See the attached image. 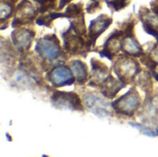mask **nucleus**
Listing matches in <instances>:
<instances>
[{"label": "nucleus", "mask_w": 158, "mask_h": 157, "mask_svg": "<svg viewBox=\"0 0 158 157\" xmlns=\"http://www.w3.org/2000/svg\"><path fill=\"white\" fill-rule=\"evenodd\" d=\"M114 110L120 115L132 117L141 105V97L135 88H131L126 94L111 104Z\"/></svg>", "instance_id": "nucleus-1"}, {"label": "nucleus", "mask_w": 158, "mask_h": 157, "mask_svg": "<svg viewBox=\"0 0 158 157\" xmlns=\"http://www.w3.org/2000/svg\"><path fill=\"white\" fill-rule=\"evenodd\" d=\"M114 70L119 81L127 84L131 82L135 76L141 71L139 63L129 56L119 57L114 64Z\"/></svg>", "instance_id": "nucleus-2"}, {"label": "nucleus", "mask_w": 158, "mask_h": 157, "mask_svg": "<svg viewBox=\"0 0 158 157\" xmlns=\"http://www.w3.org/2000/svg\"><path fill=\"white\" fill-rule=\"evenodd\" d=\"M35 50L39 56L44 60L54 61L60 56V45L55 34L44 36L36 43Z\"/></svg>", "instance_id": "nucleus-3"}, {"label": "nucleus", "mask_w": 158, "mask_h": 157, "mask_svg": "<svg viewBox=\"0 0 158 157\" xmlns=\"http://www.w3.org/2000/svg\"><path fill=\"white\" fill-rule=\"evenodd\" d=\"M52 104L58 109L82 111V105L80 97L75 93L55 92L51 97Z\"/></svg>", "instance_id": "nucleus-4"}, {"label": "nucleus", "mask_w": 158, "mask_h": 157, "mask_svg": "<svg viewBox=\"0 0 158 157\" xmlns=\"http://www.w3.org/2000/svg\"><path fill=\"white\" fill-rule=\"evenodd\" d=\"M73 72L64 65H60L53 68L48 74L49 81L54 87H63L74 83Z\"/></svg>", "instance_id": "nucleus-5"}, {"label": "nucleus", "mask_w": 158, "mask_h": 157, "mask_svg": "<svg viewBox=\"0 0 158 157\" xmlns=\"http://www.w3.org/2000/svg\"><path fill=\"white\" fill-rule=\"evenodd\" d=\"M83 101L86 107L96 116L107 117L110 115V111L108 110L109 105L98 95H95L93 93H89L88 94L84 95Z\"/></svg>", "instance_id": "nucleus-6"}, {"label": "nucleus", "mask_w": 158, "mask_h": 157, "mask_svg": "<svg viewBox=\"0 0 158 157\" xmlns=\"http://www.w3.org/2000/svg\"><path fill=\"white\" fill-rule=\"evenodd\" d=\"M112 23V19L106 16H100L96 19L93 20L89 27V43H87L89 48L91 45L94 44L96 39L108 28Z\"/></svg>", "instance_id": "nucleus-7"}, {"label": "nucleus", "mask_w": 158, "mask_h": 157, "mask_svg": "<svg viewBox=\"0 0 158 157\" xmlns=\"http://www.w3.org/2000/svg\"><path fill=\"white\" fill-rule=\"evenodd\" d=\"M91 64H92V76L89 85L93 87H96L100 84H103L110 74H108V68L99 60L93 58L91 60Z\"/></svg>", "instance_id": "nucleus-8"}, {"label": "nucleus", "mask_w": 158, "mask_h": 157, "mask_svg": "<svg viewBox=\"0 0 158 157\" xmlns=\"http://www.w3.org/2000/svg\"><path fill=\"white\" fill-rule=\"evenodd\" d=\"M34 32L29 29H18L12 32V41L17 49L19 51L28 50L31 47Z\"/></svg>", "instance_id": "nucleus-9"}, {"label": "nucleus", "mask_w": 158, "mask_h": 157, "mask_svg": "<svg viewBox=\"0 0 158 157\" xmlns=\"http://www.w3.org/2000/svg\"><path fill=\"white\" fill-rule=\"evenodd\" d=\"M124 86L125 83H123L121 81L115 80L111 75H109L106 81L102 84V93L106 97L112 99Z\"/></svg>", "instance_id": "nucleus-10"}, {"label": "nucleus", "mask_w": 158, "mask_h": 157, "mask_svg": "<svg viewBox=\"0 0 158 157\" xmlns=\"http://www.w3.org/2000/svg\"><path fill=\"white\" fill-rule=\"evenodd\" d=\"M122 47L124 51L132 56H141L143 55V50L142 46L139 44L138 41L133 37L132 34L126 35V38L123 41Z\"/></svg>", "instance_id": "nucleus-11"}, {"label": "nucleus", "mask_w": 158, "mask_h": 157, "mask_svg": "<svg viewBox=\"0 0 158 157\" xmlns=\"http://www.w3.org/2000/svg\"><path fill=\"white\" fill-rule=\"evenodd\" d=\"M70 68L73 75L80 84L84 83L88 79L87 66L81 60H73L70 62Z\"/></svg>", "instance_id": "nucleus-12"}]
</instances>
